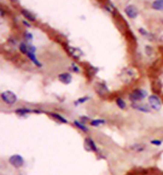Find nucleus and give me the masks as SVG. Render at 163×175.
Wrapping results in <instances>:
<instances>
[{"label":"nucleus","instance_id":"nucleus-11","mask_svg":"<svg viewBox=\"0 0 163 175\" xmlns=\"http://www.w3.org/2000/svg\"><path fill=\"white\" fill-rule=\"evenodd\" d=\"M49 114H50V116H51L52 118H54L55 120L59 121V122H61V123H67V120H66L65 118H63L62 116H61V115L57 114V113H55V112H50Z\"/></svg>","mask_w":163,"mask_h":175},{"label":"nucleus","instance_id":"nucleus-9","mask_svg":"<svg viewBox=\"0 0 163 175\" xmlns=\"http://www.w3.org/2000/svg\"><path fill=\"white\" fill-rule=\"evenodd\" d=\"M58 80H59L62 83H65V85H67V83H71V80H73V77H71V74L68 73V72H63V73H61V74L58 75Z\"/></svg>","mask_w":163,"mask_h":175},{"label":"nucleus","instance_id":"nucleus-23","mask_svg":"<svg viewBox=\"0 0 163 175\" xmlns=\"http://www.w3.org/2000/svg\"><path fill=\"white\" fill-rule=\"evenodd\" d=\"M81 121L83 123H86V122H91L90 118L89 117H86V116H81Z\"/></svg>","mask_w":163,"mask_h":175},{"label":"nucleus","instance_id":"nucleus-14","mask_svg":"<svg viewBox=\"0 0 163 175\" xmlns=\"http://www.w3.org/2000/svg\"><path fill=\"white\" fill-rule=\"evenodd\" d=\"M32 112H39V111H34V110H32V109H27V108H20V109L15 110V113L18 115H25V114H29V113H32Z\"/></svg>","mask_w":163,"mask_h":175},{"label":"nucleus","instance_id":"nucleus-15","mask_svg":"<svg viewBox=\"0 0 163 175\" xmlns=\"http://www.w3.org/2000/svg\"><path fill=\"white\" fill-rule=\"evenodd\" d=\"M139 31H140V33H141L142 35H143V36L145 37L146 39H148L149 41H153V40H154V36H153L152 34L149 33V32L145 31V30L142 29V28H141V29H139Z\"/></svg>","mask_w":163,"mask_h":175},{"label":"nucleus","instance_id":"nucleus-26","mask_svg":"<svg viewBox=\"0 0 163 175\" xmlns=\"http://www.w3.org/2000/svg\"><path fill=\"white\" fill-rule=\"evenodd\" d=\"M153 145H156V146H160L161 145V141H157V139H154V141L151 142Z\"/></svg>","mask_w":163,"mask_h":175},{"label":"nucleus","instance_id":"nucleus-19","mask_svg":"<svg viewBox=\"0 0 163 175\" xmlns=\"http://www.w3.org/2000/svg\"><path fill=\"white\" fill-rule=\"evenodd\" d=\"M91 125L92 126H99V125H102L105 123V120L103 119H95V120H91Z\"/></svg>","mask_w":163,"mask_h":175},{"label":"nucleus","instance_id":"nucleus-16","mask_svg":"<svg viewBox=\"0 0 163 175\" xmlns=\"http://www.w3.org/2000/svg\"><path fill=\"white\" fill-rule=\"evenodd\" d=\"M145 145L143 144H136V145H133L130 146V150L135 151V152H142V151L145 150Z\"/></svg>","mask_w":163,"mask_h":175},{"label":"nucleus","instance_id":"nucleus-4","mask_svg":"<svg viewBox=\"0 0 163 175\" xmlns=\"http://www.w3.org/2000/svg\"><path fill=\"white\" fill-rule=\"evenodd\" d=\"M148 100H149V104H150V106L154 110L159 111V110L161 109V107H162L161 101H160V99L156 95H151L150 97H149Z\"/></svg>","mask_w":163,"mask_h":175},{"label":"nucleus","instance_id":"nucleus-10","mask_svg":"<svg viewBox=\"0 0 163 175\" xmlns=\"http://www.w3.org/2000/svg\"><path fill=\"white\" fill-rule=\"evenodd\" d=\"M68 52L71 53V55L73 56L74 58H79L80 56H82V51L80 49H77V48H73V47H68L67 48Z\"/></svg>","mask_w":163,"mask_h":175},{"label":"nucleus","instance_id":"nucleus-3","mask_svg":"<svg viewBox=\"0 0 163 175\" xmlns=\"http://www.w3.org/2000/svg\"><path fill=\"white\" fill-rule=\"evenodd\" d=\"M8 162L11 164L13 167L15 168H20L25 165V160L20 155H12L11 157L8 159Z\"/></svg>","mask_w":163,"mask_h":175},{"label":"nucleus","instance_id":"nucleus-24","mask_svg":"<svg viewBox=\"0 0 163 175\" xmlns=\"http://www.w3.org/2000/svg\"><path fill=\"white\" fill-rule=\"evenodd\" d=\"M25 37H26V39H27V40H29V41L33 39V36H32V34L28 33V32H26V33H25Z\"/></svg>","mask_w":163,"mask_h":175},{"label":"nucleus","instance_id":"nucleus-8","mask_svg":"<svg viewBox=\"0 0 163 175\" xmlns=\"http://www.w3.org/2000/svg\"><path fill=\"white\" fill-rule=\"evenodd\" d=\"M132 107L133 109L136 110H139L141 112H144V113H150L151 112V109L148 105L146 104H139V103H133L132 104Z\"/></svg>","mask_w":163,"mask_h":175},{"label":"nucleus","instance_id":"nucleus-28","mask_svg":"<svg viewBox=\"0 0 163 175\" xmlns=\"http://www.w3.org/2000/svg\"><path fill=\"white\" fill-rule=\"evenodd\" d=\"M10 1H12V2H17V0H10Z\"/></svg>","mask_w":163,"mask_h":175},{"label":"nucleus","instance_id":"nucleus-21","mask_svg":"<svg viewBox=\"0 0 163 175\" xmlns=\"http://www.w3.org/2000/svg\"><path fill=\"white\" fill-rule=\"evenodd\" d=\"M116 104H117V106L119 107L120 109H124L125 108V102H124V99H121V98H117L116 99Z\"/></svg>","mask_w":163,"mask_h":175},{"label":"nucleus","instance_id":"nucleus-13","mask_svg":"<svg viewBox=\"0 0 163 175\" xmlns=\"http://www.w3.org/2000/svg\"><path fill=\"white\" fill-rule=\"evenodd\" d=\"M152 7L156 10H163V0H155L152 3Z\"/></svg>","mask_w":163,"mask_h":175},{"label":"nucleus","instance_id":"nucleus-6","mask_svg":"<svg viewBox=\"0 0 163 175\" xmlns=\"http://www.w3.org/2000/svg\"><path fill=\"white\" fill-rule=\"evenodd\" d=\"M96 92L98 93V95L100 96H106L107 94L109 93L107 87H106L105 83H98L97 85H96Z\"/></svg>","mask_w":163,"mask_h":175},{"label":"nucleus","instance_id":"nucleus-12","mask_svg":"<svg viewBox=\"0 0 163 175\" xmlns=\"http://www.w3.org/2000/svg\"><path fill=\"white\" fill-rule=\"evenodd\" d=\"M22 14H23L26 18H28V20H31V21H35V20H36V17H35L33 13L30 12L29 10H27V9H23V10H22Z\"/></svg>","mask_w":163,"mask_h":175},{"label":"nucleus","instance_id":"nucleus-2","mask_svg":"<svg viewBox=\"0 0 163 175\" xmlns=\"http://www.w3.org/2000/svg\"><path fill=\"white\" fill-rule=\"evenodd\" d=\"M1 99L2 101L5 102L7 105H13L17 103V97L14 93L10 92V91H5L1 94Z\"/></svg>","mask_w":163,"mask_h":175},{"label":"nucleus","instance_id":"nucleus-20","mask_svg":"<svg viewBox=\"0 0 163 175\" xmlns=\"http://www.w3.org/2000/svg\"><path fill=\"white\" fill-rule=\"evenodd\" d=\"M20 50L22 53L27 55L29 53V46L27 44H25V43H22V44L20 45Z\"/></svg>","mask_w":163,"mask_h":175},{"label":"nucleus","instance_id":"nucleus-7","mask_svg":"<svg viewBox=\"0 0 163 175\" xmlns=\"http://www.w3.org/2000/svg\"><path fill=\"white\" fill-rule=\"evenodd\" d=\"M85 148L88 151H92V152H98V148L96 146V144L94 142L91 138H87L85 139Z\"/></svg>","mask_w":163,"mask_h":175},{"label":"nucleus","instance_id":"nucleus-22","mask_svg":"<svg viewBox=\"0 0 163 175\" xmlns=\"http://www.w3.org/2000/svg\"><path fill=\"white\" fill-rule=\"evenodd\" d=\"M89 100V97H85V98H81V99H79L77 102H76V104H77H77H80V103H84V102H86Z\"/></svg>","mask_w":163,"mask_h":175},{"label":"nucleus","instance_id":"nucleus-25","mask_svg":"<svg viewBox=\"0 0 163 175\" xmlns=\"http://www.w3.org/2000/svg\"><path fill=\"white\" fill-rule=\"evenodd\" d=\"M71 69H73V70H74L76 72H79V71H80L79 67H77V65H76V64H74V63H73V64H71Z\"/></svg>","mask_w":163,"mask_h":175},{"label":"nucleus","instance_id":"nucleus-5","mask_svg":"<svg viewBox=\"0 0 163 175\" xmlns=\"http://www.w3.org/2000/svg\"><path fill=\"white\" fill-rule=\"evenodd\" d=\"M125 13H127V15L130 18H135L138 17L139 14V10L136 6H133V5H129V6L125 7L124 9Z\"/></svg>","mask_w":163,"mask_h":175},{"label":"nucleus","instance_id":"nucleus-18","mask_svg":"<svg viewBox=\"0 0 163 175\" xmlns=\"http://www.w3.org/2000/svg\"><path fill=\"white\" fill-rule=\"evenodd\" d=\"M74 125H76L79 129H81V130H83V131H88V127L84 124V123L82 122V121L74 120Z\"/></svg>","mask_w":163,"mask_h":175},{"label":"nucleus","instance_id":"nucleus-1","mask_svg":"<svg viewBox=\"0 0 163 175\" xmlns=\"http://www.w3.org/2000/svg\"><path fill=\"white\" fill-rule=\"evenodd\" d=\"M148 96V93L145 90H142V89H137V90L133 91L130 94V100H132L133 103L136 102H140L146 98Z\"/></svg>","mask_w":163,"mask_h":175},{"label":"nucleus","instance_id":"nucleus-17","mask_svg":"<svg viewBox=\"0 0 163 175\" xmlns=\"http://www.w3.org/2000/svg\"><path fill=\"white\" fill-rule=\"evenodd\" d=\"M27 55H28V57L30 58L31 60L33 61V62L36 64L37 66H41V63H40L39 61H38V59L36 58V56H35V53L34 52H31V51H29V53Z\"/></svg>","mask_w":163,"mask_h":175},{"label":"nucleus","instance_id":"nucleus-27","mask_svg":"<svg viewBox=\"0 0 163 175\" xmlns=\"http://www.w3.org/2000/svg\"><path fill=\"white\" fill-rule=\"evenodd\" d=\"M23 23H24V25H26L27 27H28V28H29V27H31V25H29V23H27V21H25V20H24V21H23Z\"/></svg>","mask_w":163,"mask_h":175}]
</instances>
